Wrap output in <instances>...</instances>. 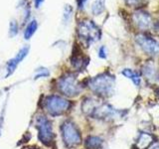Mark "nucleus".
Here are the masks:
<instances>
[{
    "instance_id": "obj_1",
    "label": "nucleus",
    "mask_w": 159,
    "mask_h": 149,
    "mask_svg": "<svg viewBox=\"0 0 159 149\" xmlns=\"http://www.w3.org/2000/svg\"><path fill=\"white\" fill-rule=\"evenodd\" d=\"M92 92L102 97H108L113 94L116 88V78L109 73H103L102 74L92 78L88 84Z\"/></svg>"
},
{
    "instance_id": "obj_2",
    "label": "nucleus",
    "mask_w": 159,
    "mask_h": 149,
    "mask_svg": "<svg viewBox=\"0 0 159 149\" xmlns=\"http://www.w3.org/2000/svg\"><path fill=\"white\" fill-rule=\"evenodd\" d=\"M83 111L89 116L98 119H108L116 118L118 115V111L107 103H98L92 98H88L83 104Z\"/></svg>"
},
{
    "instance_id": "obj_3",
    "label": "nucleus",
    "mask_w": 159,
    "mask_h": 149,
    "mask_svg": "<svg viewBox=\"0 0 159 149\" xmlns=\"http://www.w3.org/2000/svg\"><path fill=\"white\" fill-rule=\"evenodd\" d=\"M78 36L84 45L89 47V45L97 42L101 38V29L91 20H83L78 24Z\"/></svg>"
},
{
    "instance_id": "obj_4",
    "label": "nucleus",
    "mask_w": 159,
    "mask_h": 149,
    "mask_svg": "<svg viewBox=\"0 0 159 149\" xmlns=\"http://www.w3.org/2000/svg\"><path fill=\"white\" fill-rule=\"evenodd\" d=\"M44 107L50 115L59 116L69 111L71 107V102L63 97L52 94V96H49L45 98Z\"/></svg>"
},
{
    "instance_id": "obj_5",
    "label": "nucleus",
    "mask_w": 159,
    "mask_h": 149,
    "mask_svg": "<svg viewBox=\"0 0 159 149\" xmlns=\"http://www.w3.org/2000/svg\"><path fill=\"white\" fill-rule=\"evenodd\" d=\"M59 92L66 97H76L81 93L83 87L78 81L74 74H67L64 77L60 78L57 84Z\"/></svg>"
},
{
    "instance_id": "obj_6",
    "label": "nucleus",
    "mask_w": 159,
    "mask_h": 149,
    "mask_svg": "<svg viewBox=\"0 0 159 149\" xmlns=\"http://www.w3.org/2000/svg\"><path fill=\"white\" fill-rule=\"evenodd\" d=\"M61 134L64 144L69 148L77 147L82 143V135L78 126L71 120H66L61 126Z\"/></svg>"
},
{
    "instance_id": "obj_7",
    "label": "nucleus",
    "mask_w": 159,
    "mask_h": 149,
    "mask_svg": "<svg viewBox=\"0 0 159 149\" xmlns=\"http://www.w3.org/2000/svg\"><path fill=\"white\" fill-rule=\"evenodd\" d=\"M36 128L38 130V136L40 141L44 145L51 147L55 141V134L51 121L45 115H39L36 118Z\"/></svg>"
},
{
    "instance_id": "obj_8",
    "label": "nucleus",
    "mask_w": 159,
    "mask_h": 149,
    "mask_svg": "<svg viewBox=\"0 0 159 149\" xmlns=\"http://www.w3.org/2000/svg\"><path fill=\"white\" fill-rule=\"evenodd\" d=\"M137 44L146 54L150 56H159V43L146 34H138L135 37Z\"/></svg>"
},
{
    "instance_id": "obj_9",
    "label": "nucleus",
    "mask_w": 159,
    "mask_h": 149,
    "mask_svg": "<svg viewBox=\"0 0 159 149\" xmlns=\"http://www.w3.org/2000/svg\"><path fill=\"white\" fill-rule=\"evenodd\" d=\"M132 21L136 25V27L143 31H146L153 27V20L150 14L143 11V10H138L132 15Z\"/></svg>"
},
{
    "instance_id": "obj_10",
    "label": "nucleus",
    "mask_w": 159,
    "mask_h": 149,
    "mask_svg": "<svg viewBox=\"0 0 159 149\" xmlns=\"http://www.w3.org/2000/svg\"><path fill=\"white\" fill-rule=\"evenodd\" d=\"M28 52H29V47H24L20 50L13 59L9 60L7 63V66H6V74H5V78H8L15 72V70H16L18 65L21 63V61L25 57L27 56Z\"/></svg>"
},
{
    "instance_id": "obj_11",
    "label": "nucleus",
    "mask_w": 159,
    "mask_h": 149,
    "mask_svg": "<svg viewBox=\"0 0 159 149\" xmlns=\"http://www.w3.org/2000/svg\"><path fill=\"white\" fill-rule=\"evenodd\" d=\"M153 143V136L149 133L143 132L139 135L136 141L137 149H147Z\"/></svg>"
},
{
    "instance_id": "obj_12",
    "label": "nucleus",
    "mask_w": 159,
    "mask_h": 149,
    "mask_svg": "<svg viewBox=\"0 0 159 149\" xmlns=\"http://www.w3.org/2000/svg\"><path fill=\"white\" fill-rule=\"evenodd\" d=\"M121 74L124 77H126L129 79H131L132 83L135 84V86H139V84H140L141 78L135 71H133V70H130V69H124L121 72Z\"/></svg>"
},
{
    "instance_id": "obj_13",
    "label": "nucleus",
    "mask_w": 159,
    "mask_h": 149,
    "mask_svg": "<svg viewBox=\"0 0 159 149\" xmlns=\"http://www.w3.org/2000/svg\"><path fill=\"white\" fill-rule=\"evenodd\" d=\"M102 146V139L98 136H89L86 140V147L88 149H99Z\"/></svg>"
},
{
    "instance_id": "obj_14",
    "label": "nucleus",
    "mask_w": 159,
    "mask_h": 149,
    "mask_svg": "<svg viewBox=\"0 0 159 149\" xmlns=\"http://www.w3.org/2000/svg\"><path fill=\"white\" fill-rule=\"evenodd\" d=\"M37 28H38L37 21L36 20H32V21L27 25V27L24 31V39L29 40L34 35V33L36 32Z\"/></svg>"
},
{
    "instance_id": "obj_15",
    "label": "nucleus",
    "mask_w": 159,
    "mask_h": 149,
    "mask_svg": "<svg viewBox=\"0 0 159 149\" xmlns=\"http://www.w3.org/2000/svg\"><path fill=\"white\" fill-rule=\"evenodd\" d=\"M104 9L103 0H96L92 5V12L93 15H99Z\"/></svg>"
},
{
    "instance_id": "obj_16",
    "label": "nucleus",
    "mask_w": 159,
    "mask_h": 149,
    "mask_svg": "<svg viewBox=\"0 0 159 149\" xmlns=\"http://www.w3.org/2000/svg\"><path fill=\"white\" fill-rule=\"evenodd\" d=\"M18 25L17 23L15 22V21H11L10 22V31H9V34H10V36L11 37H14V36H16L17 33H18Z\"/></svg>"
},
{
    "instance_id": "obj_17",
    "label": "nucleus",
    "mask_w": 159,
    "mask_h": 149,
    "mask_svg": "<svg viewBox=\"0 0 159 149\" xmlns=\"http://www.w3.org/2000/svg\"><path fill=\"white\" fill-rule=\"evenodd\" d=\"M72 12H73V9L70 5H66L65 7V11H64V21L65 22H68L70 18L72 16Z\"/></svg>"
},
{
    "instance_id": "obj_18",
    "label": "nucleus",
    "mask_w": 159,
    "mask_h": 149,
    "mask_svg": "<svg viewBox=\"0 0 159 149\" xmlns=\"http://www.w3.org/2000/svg\"><path fill=\"white\" fill-rule=\"evenodd\" d=\"M126 3L129 5V6H133V7H138L142 5L144 2H145V0H125Z\"/></svg>"
},
{
    "instance_id": "obj_19",
    "label": "nucleus",
    "mask_w": 159,
    "mask_h": 149,
    "mask_svg": "<svg viewBox=\"0 0 159 149\" xmlns=\"http://www.w3.org/2000/svg\"><path fill=\"white\" fill-rule=\"evenodd\" d=\"M98 57L101 59H106L107 58V52H106V47H101L98 50Z\"/></svg>"
},
{
    "instance_id": "obj_20",
    "label": "nucleus",
    "mask_w": 159,
    "mask_h": 149,
    "mask_svg": "<svg viewBox=\"0 0 159 149\" xmlns=\"http://www.w3.org/2000/svg\"><path fill=\"white\" fill-rule=\"evenodd\" d=\"M44 2V0H34V3H35V7L36 8H39L40 5Z\"/></svg>"
},
{
    "instance_id": "obj_21",
    "label": "nucleus",
    "mask_w": 159,
    "mask_h": 149,
    "mask_svg": "<svg viewBox=\"0 0 159 149\" xmlns=\"http://www.w3.org/2000/svg\"><path fill=\"white\" fill-rule=\"evenodd\" d=\"M87 0H78V5H79V7L80 8H83L84 6V4L86 3Z\"/></svg>"
},
{
    "instance_id": "obj_22",
    "label": "nucleus",
    "mask_w": 159,
    "mask_h": 149,
    "mask_svg": "<svg viewBox=\"0 0 159 149\" xmlns=\"http://www.w3.org/2000/svg\"><path fill=\"white\" fill-rule=\"evenodd\" d=\"M151 149H159V144H157V145H155V146H153Z\"/></svg>"
},
{
    "instance_id": "obj_23",
    "label": "nucleus",
    "mask_w": 159,
    "mask_h": 149,
    "mask_svg": "<svg viewBox=\"0 0 159 149\" xmlns=\"http://www.w3.org/2000/svg\"><path fill=\"white\" fill-rule=\"evenodd\" d=\"M156 27H157V29L159 30V21H158V23H157V25H156Z\"/></svg>"
},
{
    "instance_id": "obj_24",
    "label": "nucleus",
    "mask_w": 159,
    "mask_h": 149,
    "mask_svg": "<svg viewBox=\"0 0 159 149\" xmlns=\"http://www.w3.org/2000/svg\"><path fill=\"white\" fill-rule=\"evenodd\" d=\"M158 96H159V91H158Z\"/></svg>"
}]
</instances>
